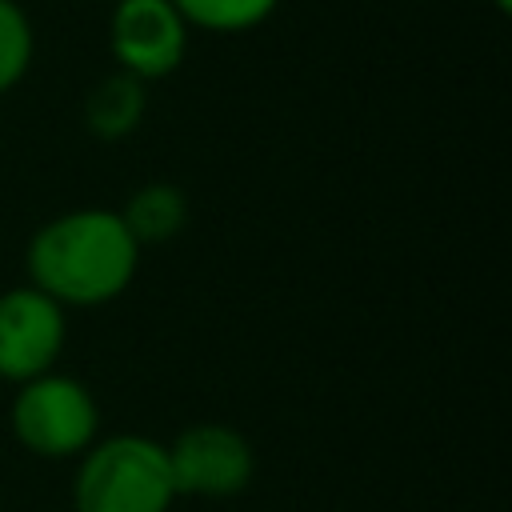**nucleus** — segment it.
<instances>
[{
  "label": "nucleus",
  "instance_id": "1",
  "mask_svg": "<svg viewBox=\"0 0 512 512\" xmlns=\"http://www.w3.org/2000/svg\"><path fill=\"white\" fill-rule=\"evenodd\" d=\"M140 252L116 208H68L32 232L24 268L60 308H100L132 288Z\"/></svg>",
  "mask_w": 512,
  "mask_h": 512
},
{
  "label": "nucleus",
  "instance_id": "2",
  "mask_svg": "<svg viewBox=\"0 0 512 512\" xmlns=\"http://www.w3.org/2000/svg\"><path fill=\"white\" fill-rule=\"evenodd\" d=\"M176 484L164 444L144 432L96 436L76 456L72 512H168Z\"/></svg>",
  "mask_w": 512,
  "mask_h": 512
},
{
  "label": "nucleus",
  "instance_id": "3",
  "mask_svg": "<svg viewBox=\"0 0 512 512\" xmlns=\"http://www.w3.org/2000/svg\"><path fill=\"white\" fill-rule=\"evenodd\" d=\"M8 424L24 452L40 460H76L100 436V404L80 376L52 368L16 384Z\"/></svg>",
  "mask_w": 512,
  "mask_h": 512
},
{
  "label": "nucleus",
  "instance_id": "4",
  "mask_svg": "<svg viewBox=\"0 0 512 512\" xmlns=\"http://www.w3.org/2000/svg\"><path fill=\"white\" fill-rule=\"evenodd\" d=\"M164 456H168L176 496L228 500V496H240L256 476V452L248 436L216 420L184 428L176 440L164 444Z\"/></svg>",
  "mask_w": 512,
  "mask_h": 512
},
{
  "label": "nucleus",
  "instance_id": "5",
  "mask_svg": "<svg viewBox=\"0 0 512 512\" xmlns=\"http://www.w3.org/2000/svg\"><path fill=\"white\" fill-rule=\"evenodd\" d=\"M192 28L172 0H116L108 16V48L120 72L152 84L168 80L188 56Z\"/></svg>",
  "mask_w": 512,
  "mask_h": 512
},
{
  "label": "nucleus",
  "instance_id": "6",
  "mask_svg": "<svg viewBox=\"0 0 512 512\" xmlns=\"http://www.w3.org/2000/svg\"><path fill=\"white\" fill-rule=\"evenodd\" d=\"M68 344V308L32 284L0 292V380L24 384L56 368Z\"/></svg>",
  "mask_w": 512,
  "mask_h": 512
},
{
  "label": "nucleus",
  "instance_id": "7",
  "mask_svg": "<svg viewBox=\"0 0 512 512\" xmlns=\"http://www.w3.org/2000/svg\"><path fill=\"white\" fill-rule=\"evenodd\" d=\"M144 112H148V84L120 68L100 76L84 96V128L104 144L128 140L144 124Z\"/></svg>",
  "mask_w": 512,
  "mask_h": 512
},
{
  "label": "nucleus",
  "instance_id": "8",
  "mask_svg": "<svg viewBox=\"0 0 512 512\" xmlns=\"http://www.w3.org/2000/svg\"><path fill=\"white\" fill-rule=\"evenodd\" d=\"M116 212H120L124 228L132 232V240L140 248H148V244L176 240L184 232L188 216H192V204H188V192L180 184H172V180H148Z\"/></svg>",
  "mask_w": 512,
  "mask_h": 512
},
{
  "label": "nucleus",
  "instance_id": "9",
  "mask_svg": "<svg viewBox=\"0 0 512 512\" xmlns=\"http://www.w3.org/2000/svg\"><path fill=\"white\" fill-rule=\"evenodd\" d=\"M172 4L192 32H216V36L252 32L280 8V0H172Z\"/></svg>",
  "mask_w": 512,
  "mask_h": 512
},
{
  "label": "nucleus",
  "instance_id": "10",
  "mask_svg": "<svg viewBox=\"0 0 512 512\" xmlns=\"http://www.w3.org/2000/svg\"><path fill=\"white\" fill-rule=\"evenodd\" d=\"M36 56V28L20 0H0V96L12 92Z\"/></svg>",
  "mask_w": 512,
  "mask_h": 512
},
{
  "label": "nucleus",
  "instance_id": "11",
  "mask_svg": "<svg viewBox=\"0 0 512 512\" xmlns=\"http://www.w3.org/2000/svg\"><path fill=\"white\" fill-rule=\"evenodd\" d=\"M488 4H492L500 16H504V12H512V0H488Z\"/></svg>",
  "mask_w": 512,
  "mask_h": 512
},
{
  "label": "nucleus",
  "instance_id": "12",
  "mask_svg": "<svg viewBox=\"0 0 512 512\" xmlns=\"http://www.w3.org/2000/svg\"><path fill=\"white\" fill-rule=\"evenodd\" d=\"M108 4H116V0H108Z\"/></svg>",
  "mask_w": 512,
  "mask_h": 512
}]
</instances>
